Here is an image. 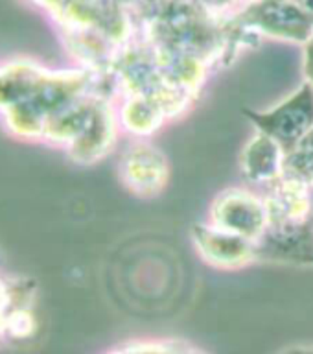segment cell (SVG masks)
<instances>
[{
  "mask_svg": "<svg viewBox=\"0 0 313 354\" xmlns=\"http://www.w3.org/2000/svg\"><path fill=\"white\" fill-rule=\"evenodd\" d=\"M113 77L83 66L52 68L30 57L0 63V122L11 137L43 142L91 166L113 151L118 115Z\"/></svg>",
  "mask_w": 313,
  "mask_h": 354,
  "instance_id": "cell-1",
  "label": "cell"
},
{
  "mask_svg": "<svg viewBox=\"0 0 313 354\" xmlns=\"http://www.w3.org/2000/svg\"><path fill=\"white\" fill-rule=\"evenodd\" d=\"M54 21L77 66L109 74L111 65L137 32L133 0H32Z\"/></svg>",
  "mask_w": 313,
  "mask_h": 354,
  "instance_id": "cell-2",
  "label": "cell"
},
{
  "mask_svg": "<svg viewBox=\"0 0 313 354\" xmlns=\"http://www.w3.org/2000/svg\"><path fill=\"white\" fill-rule=\"evenodd\" d=\"M232 21L256 35L306 44L313 37V17L295 0H251Z\"/></svg>",
  "mask_w": 313,
  "mask_h": 354,
  "instance_id": "cell-3",
  "label": "cell"
},
{
  "mask_svg": "<svg viewBox=\"0 0 313 354\" xmlns=\"http://www.w3.org/2000/svg\"><path fill=\"white\" fill-rule=\"evenodd\" d=\"M256 131L275 138L284 151H292L301 138L313 129V87L306 80L297 91L267 111L243 109Z\"/></svg>",
  "mask_w": 313,
  "mask_h": 354,
  "instance_id": "cell-4",
  "label": "cell"
},
{
  "mask_svg": "<svg viewBox=\"0 0 313 354\" xmlns=\"http://www.w3.org/2000/svg\"><path fill=\"white\" fill-rule=\"evenodd\" d=\"M209 221L220 229L258 242L269 227V214L264 196H256L247 188L231 187L212 199Z\"/></svg>",
  "mask_w": 313,
  "mask_h": 354,
  "instance_id": "cell-5",
  "label": "cell"
},
{
  "mask_svg": "<svg viewBox=\"0 0 313 354\" xmlns=\"http://www.w3.org/2000/svg\"><path fill=\"white\" fill-rule=\"evenodd\" d=\"M118 176L122 185L138 198H157L170 179V162L153 144L138 140L122 153Z\"/></svg>",
  "mask_w": 313,
  "mask_h": 354,
  "instance_id": "cell-6",
  "label": "cell"
},
{
  "mask_svg": "<svg viewBox=\"0 0 313 354\" xmlns=\"http://www.w3.org/2000/svg\"><path fill=\"white\" fill-rule=\"evenodd\" d=\"M190 234L199 257L218 270H238L258 260V249L254 240L220 229L210 221L196 223Z\"/></svg>",
  "mask_w": 313,
  "mask_h": 354,
  "instance_id": "cell-7",
  "label": "cell"
},
{
  "mask_svg": "<svg viewBox=\"0 0 313 354\" xmlns=\"http://www.w3.org/2000/svg\"><path fill=\"white\" fill-rule=\"evenodd\" d=\"M312 188L308 181L290 174H282L276 181L267 185L264 201L271 229H295L312 223Z\"/></svg>",
  "mask_w": 313,
  "mask_h": 354,
  "instance_id": "cell-8",
  "label": "cell"
},
{
  "mask_svg": "<svg viewBox=\"0 0 313 354\" xmlns=\"http://www.w3.org/2000/svg\"><path fill=\"white\" fill-rule=\"evenodd\" d=\"M286 151L275 138L256 131L242 149L240 155V168L242 176L253 185H271L284 174Z\"/></svg>",
  "mask_w": 313,
  "mask_h": 354,
  "instance_id": "cell-9",
  "label": "cell"
},
{
  "mask_svg": "<svg viewBox=\"0 0 313 354\" xmlns=\"http://www.w3.org/2000/svg\"><path fill=\"white\" fill-rule=\"evenodd\" d=\"M120 126L135 137H148L170 120L157 102L142 96H126L118 113Z\"/></svg>",
  "mask_w": 313,
  "mask_h": 354,
  "instance_id": "cell-10",
  "label": "cell"
},
{
  "mask_svg": "<svg viewBox=\"0 0 313 354\" xmlns=\"http://www.w3.org/2000/svg\"><path fill=\"white\" fill-rule=\"evenodd\" d=\"M105 354H207L201 348L192 347L177 339H138L111 348Z\"/></svg>",
  "mask_w": 313,
  "mask_h": 354,
  "instance_id": "cell-11",
  "label": "cell"
},
{
  "mask_svg": "<svg viewBox=\"0 0 313 354\" xmlns=\"http://www.w3.org/2000/svg\"><path fill=\"white\" fill-rule=\"evenodd\" d=\"M284 174L308 181L313 187V129H310L301 142L286 153Z\"/></svg>",
  "mask_w": 313,
  "mask_h": 354,
  "instance_id": "cell-12",
  "label": "cell"
},
{
  "mask_svg": "<svg viewBox=\"0 0 313 354\" xmlns=\"http://www.w3.org/2000/svg\"><path fill=\"white\" fill-rule=\"evenodd\" d=\"M15 306V288L13 279L0 273V343L8 339L11 310Z\"/></svg>",
  "mask_w": 313,
  "mask_h": 354,
  "instance_id": "cell-13",
  "label": "cell"
},
{
  "mask_svg": "<svg viewBox=\"0 0 313 354\" xmlns=\"http://www.w3.org/2000/svg\"><path fill=\"white\" fill-rule=\"evenodd\" d=\"M303 68L306 82L313 87V37L308 43L304 44V55H303Z\"/></svg>",
  "mask_w": 313,
  "mask_h": 354,
  "instance_id": "cell-14",
  "label": "cell"
},
{
  "mask_svg": "<svg viewBox=\"0 0 313 354\" xmlns=\"http://www.w3.org/2000/svg\"><path fill=\"white\" fill-rule=\"evenodd\" d=\"M210 11H214V13H221V10H225V8H231V6L238 4V2H242V0H201Z\"/></svg>",
  "mask_w": 313,
  "mask_h": 354,
  "instance_id": "cell-15",
  "label": "cell"
},
{
  "mask_svg": "<svg viewBox=\"0 0 313 354\" xmlns=\"http://www.w3.org/2000/svg\"><path fill=\"white\" fill-rule=\"evenodd\" d=\"M278 354H313V345H295L284 348Z\"/></svg>",
  "mask_w": 313,
  "mask_h": 354,
  "instance_id": "cell-16",
  "label": "cell"
},
{
  "mask_svg": "<svg viewBox=\"0 0 313 354\" xmlns=\"http://www.w3.org/2000/svg\"><path fill=\"white\" fill-rule=\"evenodd\" d=\"M295 2H297L310 17H313V0H295Z\"/></svg>",
  "mask_w": 313,
  "mask_h": 354,
  "instance_id": "cell-17",
  "label": "cell"
}]
</instances>
